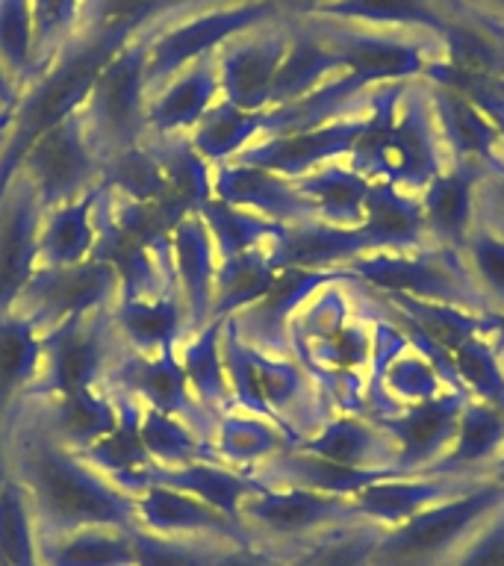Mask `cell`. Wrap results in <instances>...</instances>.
Here are the masks:
<instances>
[{"label": "cell", "instance_id": "1", "mask_svg": "<svg viewBox=\"0 0 504 566\" xmlns=\"http://www.w3.org/2000/svg\"><path fill=\"white\" fill-rule=\"evenodd\" d=\"M12 475L27 495L42 537L86 525L136 528V499L88 467L77 451L51 440L18 407L7 419Z\"/></svg>", "mask_w": 504, "mask_h": 566}, {"label": "cell", "instance_id": "2", "mask_svg": "<svg viewBox=\"0 0 504 566\" xmlns=\"http://www.w3.org/2000/svg\"><path fill=\"white\" fill-rule=\"evenodd\" d=\"M286 18L277 0H201L177 7L148 24V92L189 62L219 51L251 27Z\"/></svg>", "mask_w": 504, "mask_h": 566}, {"label": "cell", "instance_id": "3", "mask_svg": "<svg viewBox=\"0 0 504 566\" xmlns=\"http://www.w3.org/2000/svg\"><path fill=\"white\" fill-rule=\"evenodd\" d=\"M502 504L504 486L493 475L481 478L384 531L371 566H445Z\"/></svg>", "mask_w": 504, "mask_h": 566}, {"label": "cell", "instance_id": "4", "mask_svg": "<svg viewBox=\"0 0 504 566\" xmlns=\"http://www.w3.org/2000/svg\"><path fill=\"white\" fill-rule=\"evenodd\" d=\"M145 69H148V24L136 30L109 56L77 109L106 163L139 148L148 139L145 113H148L150 92Z\"/></svg>", "mask_w": 504, "mask_h": 566}, {"label": "cell", "instance_id": "5", "mask_svg": "<svg viewBox=\"0 0 504 566\" xmlns=\"http://www.w3.org/2000/svg\"><path fill=\"white\" fill-rule=\"evenodd\" d=\"M339 281L360 283L380 295H405L433 304L472 310L486 316V307L477 295L475 283L466 274L460 254L445 248H419V251H375L363 254L334 272Z\"/></svg>", "mask_w": 504, "mask_h": 566}, {"label": "cell", "instance_id": "6", "mask_svg": "<svg viewBox=\"0 0 504 566\" xmlns=\"http://www.w3.org/2000/svg\"><path fill=\"white\" fill-rule=\"evenodd\" d=\"M9 175L21 177L44 210H51L104 186L106 157L88 136L83 118L71 113L27 142Z\"/></svg>", "mask_w": 504, "mask_h": 566}, {"label": "cell", "instance_id": "7", "mask_svg": "<svg viewBox=\"0 0 504 566\" xmlns=\"http://www.w3.org/2000/svg\"><path fill=\"white\" fill-rule=\"evenodd\" d=\"M318 33L334 44V51L343 60L339 80L354 97H366L384 86H401L424 77V71L440 53V42L424 35L384 33V30H363V27L330 24V21H313Z\"/></svg>", "mask_w": 504, "mask_h": 566}, {"label": "cell", "instance_id": "8", "mask_svg": "<svg viewBox=\"0 0 504 566\" xmlns=\"http://www.w3.org/2000/svg\"><path fill=\"white\" fill-rule=\"evenodd\" d=\"M122 354L124 345L115 334L113 307L71 318L42 334L39 378L27 398L106 387Z\"/></svg>", "mask_w": 504, "mask_h": 566}, {"label": "cell", "instance_id": "9", "mask_svg": "<svg viewBox=\"0 0 504 566\" xmlns=\"http://www.w3.org/2000/svg\"><path fill=\"white\" fill-rule=\"evenodd\" d=\"M348 520H357L351 499L290 484H260L239 511V522L251 543L277 555H290L322 531Z\"/></svg>", "mask_w": 504, "mask_h": 566}, {"label": "cell", "instance_id": "10", "mask_svg": "<svg viewBox=\"0 0 504 566\" xmlns=\"http://www.w3.org/2000/svg\"><path fill=\"white\" fill-rule=\"evenodd\" d=\"M122 292V272L109 256L56 269H35L18 301V313L33 322L42 334L65 325L71 318L109 310Z\"/></svg>", "mask_w": 504, "mask_h": 566}, {"label": "cell", "instance_id": "11", "mask_svg": "<svg viewBox=\"0 0 504 566\" xmlns=\"http://www.w3.org/2000/svg\"><path fill=\"white\" fill-rule=\"evenodd\" d=\"M292 18H274L233 35L216 51L221 101L245 113H265L272 88L290 48Z\"/></svg>", "mask_w": 504, "mask_h": 566}, {"label": "cell", "instance_id": "12", "mask_svg": "<svg viewBox=\"0 0 504 566\" xmlns=\"http://www.w3.org/2000/svg\"><path fill=\"white\" fill-rule=\"evenodd\" d=\"M366 106L369 104H363L360 109L348 115H339V118H330V122L313 124V127L269 133L254 145H248L230 163L265 168V171L295 184L316 168L348 159L354 142L360 139L363 124H366Z\"/></svg>", "mask_w": 504, "mask_h": 566}, {"label": "cell", "instance_id": "13", "mask_svg": "<svg viewBox=\"0 0 504 566\" xmlns=\"http://www.w3.org/2000/svg\"><path fill=\"white\" fill-rule=\"evenodd\" d=\"M469 398L466 389H451L380 416L378 424L396 446L398 475H422L449 451Z\"/></svg>", "mask_w": 504, "mask_h": 566}, {"label": "cell", "instance_id": "14", "mask_svg": "<svg viewBox=\"0 0 504 566\" xmlns=\"http://www.w3.org/2000/svg\"><path fill=\"white\" fill-rule=\"evenodd\" d=\"M44 207L18 175L0 180V316L12 313L39 269Z\"/></svg>", "mask_w": 504, "mask_h": 566}, {"label": "cell", "instance_id": "15", "mask_svg": "<svg viewBox=\"0 0 504 566\" xmlns=\"http://www.w3.org/2000/svg\"><path fill=\"white\" fill-rule=\"evenodd\" d=\"M136 499V528L175 539H210V543H251L239 522L228 520L195 495L162 484H139Z\"/></svg>", "mask_w": 504, "mask_h": 566}, {"label": "cell", "instance_id": "16", "mask_svg": "<svg viewBox=\"0 0 504 566\" xmlns=\"http://www.w3.org/2000/svg\"><path fill=\"white\" fill-rule=\"evenodd\" d=\"M106 389L130 396L133 401H139L150 410L175 416V419L192 424L201 433H210L212 419L195 401L192 389L186 384L183 369H180L175 354L141 357V354L124 352L122 360L115 363Z\"/></svg>", "mask_w": 504, "mask_h": 566}, {"label": "cell", "instance_id": "17", "mask_svg": "<svg viewBox=\"0 0 504 566\" xmlns=\"http://www.w3.org/2000/svg\"><path fill=\"white\" fill-rule=\"evenodd\" d=\"M219 263V251L198 210L183 212L166 233V265L192 331L212 318V286Z\"/></svg>", "mask_w": 504, "mask_h": 566}, {"label": "cell", "instance_id": "18", "mask_svg": "<svg viewBox=\"0 0 504 566\" xmlns=\"http://www.w3.org/2000/svg\"><path fill=\"white\" fill-rule=\"evenodd\" d=\"M301 18L384 30V33L424 35L440 42L442 33L458 18V3L454 0H318Z\"/></svg>", "mask_w": 504, "mask_h": 566}, {"label": "cell", "instance_id": "19", "mask_svg": "<svg viewBox=\"0 0 504 566\" xmlns=\"http://www.w3.org/2000/svg\"><path fill=\"white\" fill-rule=\"evenodd\" d=\"M18 407L51 440L74 451H86L88 446L104 440L122 419V398L106 387L77 389V392H65V396H33L24 398Z\"/></svg>", "mask_w": 504, "mask_h": 566}, {"label": "cell", "instance_id": "20", "mask_svg": "<svg viewBox=\"0 0 504 566\" xmlns=\"http://www.w3.org/2000/svg\"><path fill=\"white\" fill-rule=\"evenodd\" d=\"M221 101L216 53L189 62L186 69L159 83L148 97L145 130L148 139H180L198 127L203 115Z\"/></svg>", "mask_w": 504, "mask_h": 566}, {"label": "cell", "instance_id": "21", "mask_svg": "<svg viewBox=\"0 0 504 566\" xmlns=\"http://www.w3.org/2000/svg\"><path fill=\"white\" fill-rule=\"evenodd\" d=\"M422 83L428 88L433 122H437L449 163H472L484 168L502 166V136L495 130L493 118L458 88L428 83V80Z\"/></svg>", "mask_w": 504, "mask_h": 566}, {"label": "cell", "instance_id": "22", "mask_svg": "<svg viewBox=\"0 0 504 566\" xmlns=\"http://www.w3.org/2000/svg\"><path fill=\"white\" fill-rule=\"evenodd\" d=\"M265 254L277 272L283 269L336 272L339 265L371 254V245L357 228H336V224L307 219L277 224L274 237L265 242Z\"/></svg>", "mask_w": 504, "mask_h": 566}, {"label": "cell", "instance_id": "23", "mask_svg": "<svg viewBox=\"0 0 504 566\" xmlns=\"http://www.w3.org/2000/svg\"><path fill=\"white\" fill-rule=\"evenodd\" d=\"M490 168L449 163L419 195L433 248L460 254L477 221V186Z\"/></svg>", "mask_w": 504, "mask_h": 566}, {"label": "cell", "instance_id": "24", "mask_svg": "<svg viewBox=\"0 0 504 566\" xmlns=\"http://www.w3.org/2000/svg\"><path fill=\"white\" fill-rule=\"evenodd\" d=\"M104 248V186L44 210L39 228V269L74 265Z\"/></svg>", "mask_w": 504, "mask_h": 566}, {"label": "cell", "instance_id": "25", "mask_svg": "<svg viewBox=\"0 0 504 566\" xmlns=\"http://www.w3.org/2000/svg\"><path fill=\"white\" fill-rule=\"evenodd\" d=\"M210 198L254 212L274 224L313 219V210L301 198L292 180L242 163H224L210 171Z\"/></svg>", "mask_w": 504, "mask_h": 566}, {"label": "cell", "instance_id": "26", "mask_svg": "<svg viewBox=\"0 0 504 566\" xmlns=\"http://www.w3.org/2000/svg\"><path fill=\"white\" fill-rule=\"evenodd\" d=\"M486 475H396L363 486L351 495V511L357 520L375 522L380 528H392L398 522L410 520L413 513L449 499V495L477 484Z\"/></svg>", "mask_w": 504, "mask_h": 566}, {"label": "cell", "instance_id": "27", "mask_svg": "<svg viewBox=\"0 0 504 566\" xmlns=\"http://www.w3.org/2000/svg\"><path fill=\"white\" fill-rule=\"evenodd\" d=\"M292 449L343 469H396V446L378 419L357 416H325L304 440Z\"/></svg>", "mask_w": 504, "mask_h": 566}, {"label": "cell", "instance_id": "28", "mask_svg": "<svg viewBox=\"0 0 504 566\" xmlns=\"http://www.w3.org/2000/svg\"><path fill=\"white\" fill-rule=\"evenodd\" d=\"M339 74H343V60L334 51V44L304 18H292L290 48L274 77L269 109L298 104Z\"/></svg>", "mask_w": 504, "mask_h": 566}, {"label": "cell", "instance_id": "29", "mask_svg": "<svg viewBox=\"0 0 504 566\" xmlns=\"http://www.w3.org/2000/svg\"><path fill=\"white\" fill-rule=\"evenodd\" d=\"M139 484H162L171 490H180L186 495H195L198 502L210 504L228 520L239 522V511L251 493H254L260 481L248 475L242 469H233L219 460H192L183 467H154L130 486V493ZM242 525V522H239Z\"/></svg>", "mask_w": 504, "mask_h": 566}, {"label": "cell", "instance_id": "30", "mask_svg": "<svg viewBox=\"0 0 504 566\" xmlns=\"http://www.w3.org/2000/svg\"><path fill=\"white\" fill-rule=\"evenodd\" d=\"M357 230L369 239L371 254L433 248L419 198L405 189H396L392 184H371L366 212Z\"/></svg>", "mask_w": 504, "mask_h": 566}, {"label": "cell", "instance_id": "31", "mask_svg": "<svg viewBox=\"0 0 504 566\" xmlns=\"http://www.w3.org/2000/svg\"><path fill=\"white\" fill-rule=\"evenodd\" d=\"M207 442H210L212 460L242 469L248 475L292 446L281 424L269 422L263 416L245 413L239 407H230L228 413L212 419Z\"/></svg>", "mask_w": 504, "mask_h": 566}, {"label": "cell", "instance_id": "32", "mask_svg": "<svg viewBox=\"0 0 504 566\" xmlns=\"http://www.w3.org/2000/svg\"><path fill=\"white\" fill-rule=\"evenodd\" d=\"M504 454V413L469 398L449 451L433 463L431 475H490Z\"/></svg>", "mask_w": 504, "mask_h": 566}, {"label": "cell", "instance_id": "33", "mask_svg": "<svg viewBox=\"0 0 504 566\" xmlns=\"http://www.w3.org/2000/svg\"><path fill=\"white\" fill-rule=\"evenodd\" d=\"M221 334H224V318H210L198 331H189L175 352L195 401H198V407L210 419L228 413L230 407H233Z\"/></svg>", "mask_w": 504, "mask_h": 566}, {"label": "cell", "instance_id": "34", "mask_svg": "<svg viewBox=\"0 0 504 566\" xmlns=\"http://www.w3.org/2000/svg\"><path fill=\"white\" fill-rule=\"evenodd\" d=\"M371 184L366 175L348 163H330L307 177L295 180V189L313 210V219L336 224V228H357L366 212V198L371 192Z\"/></svg>", "mask_w": 504, "mask_h": 566}, {"label": "cell", "instance_id": "35", "mask_svg": "<svg viewBox=\"0 0 504 566\" xmlns=\"http://www.w3.org/2000/svg\"><path fill=\"white\" fill-rule=\"evenodd\" d=\"M42 331L18 310L0 316V424L15 413L39 378Z\"/></svg>", "mask_w": 504, "mask_h": 566}, {"label": "cell", "instance_id": "36", "mask_svg": "<svg viewBox=\"0 0 504 566\" xmlns=\"http://www.w3.org/2000/svg\"><path fill=\"white\" fill-rule=\"evenodd\" d=\"M42 566H136L133 528L86 525L42 537Z\"/></svg>", "mask_w": 504, "mask_h": 566}, {"label": "cell", "instance_id": "37", "mask_svg": "<svg viewBox=\"0 0 504 566\" xmlns=\"http://www.w3.org/2000/svg\"><path fill=\"white\" fill-rule=\"evenodd\" d=\"M115 396L122 398L118 424L104 440H97L95 446H88L86 451H77V454L88 467H95L101 475L130 493V486L150 469V458L139 437V401H133L130 396H122V392H115Z\"/></svg>", "mask_w": 504, "mask_h": 566}, {"label": "cell", "instance_id": "38", "mask_svg": "<svg viewBox=\"0 0 504 566\" xmlns=\"http://www.w3.org/2000/svg\"><path fill=\"white\" fill-rule=\"evenodd\" d=\"M265 136V113H245L237 106L219 104L203 115L186 142L198 157L210 168L224 166L230 159H237L248 145Z\"/></svg>", "mask_w": 504, "mask_h": 566}, {"label": "cell", "instance_id": "39", "mask_svg": "<svg viewBox=\"0 0 504 566\" xmlns=\"http://www.w3.org/2000/svg\"><path fill=\"white\" fill-rule=\"evenodd\" d=\"M384 531L375 522L348 520L283 557L286 566H371Z\"/></svg>", "mask_w": 504, "mask_h": 566}, {"label": "cell", "instance_id": "40", "mask_svg": "<svg viewBox=\"0 0 504 566\" xmlns=\"http://www.w3.org/2000/svg\"><path fill=\"white\" fill-rule=\"evenodd\" d=\"M274 277L277 269L265 254V248L221 260L212 286V318H230L256 304L272 290Z\"/></svg>", "mask_w": 504, "mask_h": 566}, {"label": "cell", "instance_id": "41", "mask_svg": "<svg viewBox=\"0 0 504 566\" xmlns=\"http://www.w3.org/2000/svg\"><path fill=\"white\" fill-rule=\"evenodd\" d=\"M0 74L15 97L39 74L33 0H0Z\"/></svg>", "mask_w": 504, "mask_h": 566}, {"label": "cell", "instance_id": "42", "mask_svg": "<svg viewBox=\"0 0 504 566\" xmlns=\"http://www.w3.org/2000/svg\"><path fill=\"white\" fill-rule=\"evenodd\" d=\"M139 437L145 451H148L150 469L183 467L192 460H212L207 433L145 405H139Z\"/></svg>", "mask_w": 504, "mask_h": 566}, {"label": "cell", "instance_id": "43", "mask_svg": "<svg viewBox=\"0 0 504 566\" xmlns=\"http://www.w3.org/2000/svg\"><path fill=\"white\" fill-rule=\"evenodd\" d=\"M195 210H198V216H201L207 230H210L212 245L219 251V260H230V256L265 248V242L277 230L274 221L254 216V212L248 210H239V207H230V203L219 201V198H207Z\"/></svg>", "mask_w": 504, "mask_h": 566}, {"label": "cell", "instance_id": "44", "mask_svg": "<svg viewBox=\"0 0 504 566\" xmlns=\"http://www.w3.org/2000/svg\"><path fill=\"white\" fill-rule=\"evenodd\" d=\"M42 534L15 475L0 486V564L42 566Z\"/></svg>", "mask_w": 504, "mask_h": 566}, {"label": "cell", "instance_id": "45", "mask_svg": "<svg viewBox=\"0 0 504 566\" xmlns=\"http://www.w3.org/2000/svg\"><path fill=\"white\" fill-rule=\"evenodd\" d=\"M460 260L484 301L486 316L504 313V230L477 219L460 251Z\"/></svg>", "mask_w": 504, "mask_h": 566}, {"label": "cell", "instance_id": "46", "mask_svg": "<svg viewBox=\"0 0 504 566\" xmlns=\"http://www.w3.org/2000/svg\"><path fill=\"white\" fill-rule=\"evenodd\" d=\"M451 369L458 375L460 387L477 401L493 405L504 413V366L498 352L484 334L472 336L449 354Z\"/></svg>", "mask_w": 504, "mask_h": 566}, {"label": "cell", "instance_id": "47", "mask_svg": "<svg viewBox=\"0 0 504 566\" xmlns=\"http://www.w3.org/2000/svg\"><path fill=\"white\" fill-rule=\"evenodd\" d=\"M88 0H33L39 71L86 27Z\"/></svg>", "mask_w": 504, "mask_h": 566}, {"label": "cell", "instance_id": "48", "mask_svg": "<svg viewBox=\"0 0 504 566\" xmlns=\"http://www.w3.org/2000/svg\"><path fill=\"white\" fill-rule=\"evenodd\" d=\"M133 546H136V566H210L216 552L228 543L157 537L148 531L133 528Z\"/></svg>", "mask_w": 504, "mask_h": 566}, {"label": "cell", "instance_id": "49", "mask_svg": "<svg viewBox=\"0 0 504 566\" xmlns=\"http://www.w3.org/2000/svg\"><path fill=\"white\" fill-rule=\"evenodd\" d=\"M387 387L396 398L416 405L440 392V369L431 360H422L419 354H407L387 366Z\"/></svg>", "mask_w": 504, "mask_h": 566}, {"label": "cell", "instance_id": "50", "mask_svg": "<svg viewBox=\"0 0 504 566\" xmlns=\"http://www.w3.org/2000/svg\"><path fill=\"white\" fill-rule=\"evenodd\" d=\"M445 566H504V504L460 546Z\"/></svg>", "mask_w": 504, "mask_h": 566}, {"label": "cell", "instance_id": "51", "mask_svg": "<svg viewBox=\"0 0 504 566\" xmlns=\"http://www.w3.org/2000/svg\"><path fill=\"white\" fill-rule=\"evenodd\" d=\"M477 219L504 230V163L490 168L477 186Z\"/></svg>", "mask_w": 504, "mask_h": 566}, {"label": "cell", "instance_id": "52", "mask_svg": "<svg viewBox=\"0 0 504 566\" xmlns=\"http://www.w3.org/2000/svg\"><path fill=\"white\" fill-rule=\"evenodd\" d=\"M210 566H286V557L256 543H228L216 552Z\"/></svg>", "mask_w": 504, "mask_h": 566}, {"label": "cell", "instance_id": "53", "mask_svg": "<svg viewBox=\"0 0 504 566\" xmlns=\"http://www.w3.org/2000/svg\"><path fill=\"white\" fill-rule=\"evenodd\" d=\"M460 9H466L472 15H481L493 24L504 27V0H454Z\"/></svg>", "mask_w": 504, "mask_h": 566}, {"label": "cell", "instance_id": "54", "mask_svg": "<svg viewBox=\"0 0 504 566\" xmlns=\"http://www.w3.org/2000/svg\"><path fill=\"white\" fill-rule=\"evenodd\" d=\"M484 336L493 343L495 352H504V313H490V316H484Z\"/></svg>", "mask_w": 504, "mask_h": 566}, {"label": "cell", "instance_id": "55", "mask_svg": "<svg viewBox=\"0 0 504 566\" xmlns=\"http://www.w3.org/2000/svg\"><path fill=\"white\" fill-rule=\"evenodd\" d=\"M477 106L484 109L490 118H493L495 130L502 136V150H504V95H495V97H486V101H477Z\"/></svg>", "mask_w": 504, "mask_h": 566}, {"label": "cell", "instance_id": "56", "mask_svg": "<svg viewBox=\"0 0 504 566\" xmlns=\"http://www.w3.org/2000/svg\"><path fill=\"white\" fill-rule=\"evenodd\" d=\"M12 478V463H9V442H7V424H0V486Z\"/></svg>", "mask_w": 504, "mask_h": 566}, {"label": "cell", "instance_id": "57", "mask_svg": "<svg viewBox=\"0 0 504 566\" xmlns=\"http://www.w3.org/2000/svg\"><path fill=\"white\" fill-rule=\"evenodd\" d=\"M12 104H15V92L9 88V83H7V80H3V74H0V113L9 115Z\"/></svg>", "mask_w": 504, "mask_h": 566}, {"label": "cell", "instance_id": "58", "mask_svg": "<svg viewBox=\"0 0 504 566\" xmlns=\"http://www.w3.org/2000/svg\"><path fill=\"white\" fill-rule=\"evenodd\" d=\"M490 475H493L495 481H498V484L504 486V454H502V458H498V463H495V467L490 469Z\"/></svg>", "mask_w": 504, "mask_h": 566}, {"label": "cell", "instance_id": "59", "mask_svg": "<svg viewBox=\"0 0 504 566\" xmlns=\"http://www.w3.org/2000/svg\"><path fill=\"white\" fill-rule=\"evenodd\" d=\"M3 142H7V115L0 113V150H3Z\"/></svg>", "mask_w": 504, "mask_h": 566}, {"label": "cell", "instance_id": "60", "mask_svg": "<svg viewBox=\"0 0 504 566\" xmlns=\"http://www.w3.org/2000/svg\"><path fill=\"white\" fill-rule=\"evenodd\" d=\"M498 357H502V366H504V352H502V354H498Z\"/></svg>", "mask_w": 504, "mask_h": 566}, {"label": "cell", "instance_id": "61", "mask_svg": "<svg viewBox=\"0 0 504 566\" xmlns=\"http://www.w3.org/2000/svg\"><path fill=\"white\" fill-rule=\"evenodd\" d=\"M0 566H3V564H0Z\"/></svg>", "mask_w": 504, "mask_h": 566}]
</instances>
